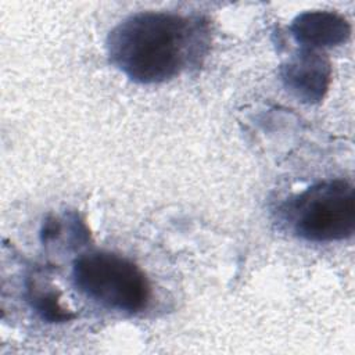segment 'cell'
I'll return each mask as SVG.
<instances>
[{
	"mask_svg": "<svg viewBox=\"0 0 355 355\" xmlns=\"http://www.w3.org/2000/svg\"><path fill=\"white\" fill-rule=\"evenodd\" d=\"M291 32L298 43L315 50L344 43L349 37L351 25L333 11H308L293 21Z\"/></svg>",
	"mask_w": 355,
	"mask_h": 355,
	"instance_id": "cell-5",
	"label": "cell"
},
{
	"mask_svg": "<svg viewBox=\"0 0 355 355\" xmlns=\"http://www.w3.org/2000/svg\"><path fill=\"white\" fill-rule=\"evenodd\" d=\"M295 236L315 243L348 239L355 229L354 186L344 179L316 183L283 207Z\"/></svg>",
	"mask_w": 355,
	"mask_h": 355,
	"instance_id": "cell-3",
	"label": "cell"
},
{
	"mask_svg": "<svg viewBox=\"0 0 355 355\" xmlns=\"http://www.w3.org/2000/svg\"><path fill=\"white\" fill-rule=\"evenodd\" d=\"M72 282L89 300L123 313L143 311L151 295L148 279L140 266L110 251L80 255L72 266Z\"/></svg>",
	"mask_w": 355,
	"mask_h": 355,
	"instance_id": "cell-2",
	"label": "cell"
},
{
	"mask_svg": "<svg viewBox=\"0 0 355 355\" xmlns=\"http://www.w3.org/2000/svg\"><path fill=\"white\" fill-rule=\"evenodd\" d=\"M32 301L33 306L43 316V319H47L50 322L68 320L72 316L61 308L58 297L54 291L44 293L43 290H37L35 294H32Z\"/></svg>",
	"mask_w": 355,
	"mask_h": 355,
	"instance_id": "cell-6",
	"label": "cell"
},
{
	"mask_svg": "<svg viewBox=\"0 0 355 355\" xmlns=\"http://www.w3.org/2000/svg\"><path fill=\"white\" fill-rule=\"evenodd\" d=\"M200 21L172 12H137L108 35L110 61L137 83H162L179 75L200 53Z\"/></svg>",
	"mask_w": 355,
	"mask_h": 355,
	"instance_id": "cell-1",
	"label": "cell"
},
{
	"mask_svg": "<svg viewBox=\"0 0 355 355\" xmlns=\"http://www.w3.org/2000/svg\"><path fill=\"white\" fill-rule=\"evenodd\" d=\"M284 85L302 101L315 103L324 96L331 76L327 57L305 49L293 55L282 68Z\"/></svg>",
	"mask_w": 355,
	"mask_h": 355,
	"instance_id": "cell-4",
	"label": "cell"
}]
</instances>
